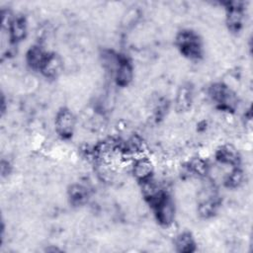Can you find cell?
<instances>
[{
	"label": "cell",
	"mask_w": 253,
	"mask_h": 253,
	"mask_svg": "<svg viewBox=\"0 0 253 253\" xmlns=\"http://www.w3.org/2000/svg\"><path fill=\"white\" fill-rule=\"evenodd\" d=\"M49 53L40 45L32 46L27 52V62L34 69H42Z\"/></svg>",
	"instance_id": "52a82bcc"
},
{
	"label": "cell",
	"mask_w": 253,
	"mask_h": 253,
	"mask_svg": "<svg viewBox=\"0 0 253 253\" xmlns=\"http://www.w3.org/2000/svg\"><path fill=\"white\" fill-rule=\"evenodd\" d=\"M176 43L181 52L189 58H198L202 54L200 38L192 31H182L176 38Z\"/></svg>",
	"instance_id": "6da1fadb"
},
{
	"label": "cell",
	"mask_w": 253,
	"mask_h": 253,
	"mask_svg": "<svg viewBox=\"0 0 253 253\" xmlns=\"http://www.w3.org/2000/svg\"><path fill=\"white\" fill-rule=\"evenodd\" d=\"M68 195H69L71 203L78 206V205L83 204L87 200L88 191L84 186L75 184L69 188Z\"/></svg>",
	"instance_id": "5bb4252c"
},
{
	"label": "cell",
	"mask_w": 253,
	"mask_h": 253,
	"mask_svg": "<svg viewBox=\"0 0 253 253\" xmlns=\"http://www.w3.org/2000/svg\"><path fill=\"white\" fill-rule=\"evenodd\" d=\"M9 37L12 42H20L26 38L27 24L23 18H16L13 20L9 29Z\"/></svg>",
	"instance_id": "7c38bea8"
},
{
	"label": "cell",
	"mask_w": 253,
	"mask_h": 253,
	"mask_svg": "<svg viewBox=\"0 0 253 253\" xmlns=\"http://www.w3.org/2000/svg\"><path fill=\"white\" fill-rule=\"evenodd\" d=\"M75 118L73 114L67 109H61L57 112L55 117V129L57 133L64 137H70L74 131Z\"/></svg>",
	"instance_id": "3957f363"
},
{
	"label": "cell",
	"mask_w": 253,
	"mask_h": 253,
	"mask_svg": "<svg viewBox=\"0 0 253 253\" xmlns=\"http://www.w3.org/2000/svg\"><path fill=\"white\" fill-rule=\"evenodd\" d=\"M155 215L160 224L168 226L175 218V208L172 201L165 196L157 205L154 206Z\"/></svg>",
	"instance_id": "277c9868"
},
{
	"label": "cell",
	"mask_w": 253,
	"mask_h": 253,
	"mask_svg": "<svg viewBox=\"0 0 253 253\" xmlns=\"http://www.w3.org/2000/svg\"><path fill=\"white\" fill-rule=\"evenodd\" d=\"M210 95L221 110L233 111L237 106L235 94L223 84L216 83L212 85L210 89Z\"/></svg>",
	"instance_id": "7a4b0ae2"
},
{
	"label": "cell",
	"mask_w": 253,
	"mask_h": 253,
	"mask_svg": "<svg viewBox=\"0 0 253 253\" xmlns=\"http://www.w3.org/2000/svg\"><path fill=\"white\" fill-rule=\"evenodd\" d=\"M188 169L191 173L199 177L206 176L209 172V165L207 161L201 157H194L188 163Z\"/></svg>",
	"instance_id": "9a60e30c"
},
{
	"label": "cell",
	"mask_w": 253,
	"mask_h": 253,
	"mask_svg": "<svg viewBox=\"0 0 253 253\" xmlns=\"http://www.w3.org/2000/svg\"><path fill=\"white\" fill-rule=\"evenodd\" d=\"M216 160L226 166H234L239 161V154L236 148L231 144H224L220 146L215 153Z\"/></svg>",
	"instance_id": "8992f818"
},
{
	"label": "cell",
	"mask_w": 253,
	"mask_h": 253,
	"mask_svg": "<svg viewBox=\"0 0 253 253\" xmlns=\"http://www.w3.org/2000/svg\"><path fill=\"white\" fill-rule=\"evenodd\" d=\"M133 69L128 61L121 59L118 67L115 70L116 82L120 86H126L132 80Z\"/></svg>",
	"instance_id": "ba28073f"
},
{
	"label": "cell",
	"mask_w": 253,
	"mask_h": 253,
	"mask_svg": "<svg viewBox=\"0 0 253 253\" xmlns=\"http://www.w3.org/2000/svg\"><path fill=\"white\" fill-rule=\"evenodd\" d=\"M243 181V172L238 169H232L225 177V185L228 188H236Z\"/></svg>",
	"instance_id": "2e32d148"
},
{
	"label": "cell",
	"mask_w": 253,
	"mask_h": 253,
	"mask_svg": "<svg viewBox=\"0 0 253 253\" xmlns=\"http://www.w3.org/2000/svg\"><path fill=\"white\" fill-rule=\"evenodd\" d=\"M175 246L177 251L182 253L193 252L196 248L195 240L189 232H183L179 234L175 239Z\"/></svg>",
	"instance_id": "4fadbf2b"
},
{
	"label": "cell",
	"mask_w": 253,
	"mask_h": 253,
	"mask_svg": "<svg viewBox=\"0 0 253 253\" xmlns=\"http://www.w3.org/2000/svg\"><path fill=\"white\" fill-rule=\"evenodd\" d=\"M62 66L63 64H62L61 58L58 55L52 53V54H48L41 71L44 76L48 78H54L61 72Z\"/></svg>",
	"instance_id": "9c48e42d"
},
{
	"label": "cell",
	"mask_w": 253,
	"mask_h": 253,
	"mask_svg": "<svg viewBox=\"0 0 253 253\" xmlns=\"http://www.w3.org/2000/svg\"><path fill=\"white\" fill-rule=\"evenodd\" d=\"M243 11L240 6H230L226 15V24L230 31L237 32L242 27Z\"/></svg>",
	"instance_id": "8fae6325"
},
{
	"label": "cell",
	"mask_w": 253,
	"mask_h": 253,
	"mask_svg": "<svg viewBox=\"0 0 253 253\" xmlns=\"http://www.w3.org/2000/svg\"><path fill=\"white\" fill-rule=\"evenodd\" d=\"M193 101V92L191 87L188 85H183L177 92L176 95V109L179 112H185L190 109Z\"/></svg>",
	"instance_id": "30bf717a"
},
{
	"label": "cell",
	"mask_w": 253,
	"mask_h": 253,
	"mask_svg": "<svg viewBox=\"0 0 253 253\" xmlns=\"http://www.w3.org/2000/svg\"><path fill=\"white\" fill-rule=\"evenodd\" d=\"M132 173L134 177L140 182H143L145 180L152 178L153 165L150 159L144 156L135 158L132 164Z\"/></svg>",
	"instance_id": "5b68a950"
}]
</instances>
